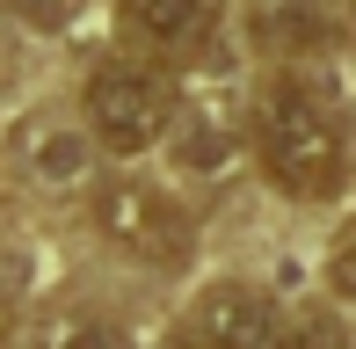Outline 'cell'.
Segmentation results:
<instances>
[{
    "mask_svg": "<svg viewBox=\"0 0 356 349\" xmlns=\"http://www.w3.org/2000/svg\"><path fill=\"white\" fill-rule=\"evenodd\" d=\"M254 153L262 174L298 204H320L342 189L349 174V146H342V117L320 102L305 81H277L254 109Z\"/></svg>",
    "mask_w": 356,
    "mask_h": 349,
    "instance_id": "1",
    "label": "cell"
},
{
    "mask_svg": "<svg viewBox=\"0 0 356 349\" xmlns=\"http://www.w3.org/2000/svg\"><path fill=\"white\" fill-rule=\"evenodd\" d=\"M80 109H88V131L102 138L109 153H145V146H160L168 124H175V88H168V73L138 66V58H117V66L88 73Z\"/></svg>",
    "mask_w": 356,
    "mask_h": 349,
    "instance_id": "2",
    "label": "cell"
},
{
    "mask_svg": "<svg viewBox=\"0 0 356 349\" xmlns=\"http://www.w3.org/2000/svg\"><path fill=\"white\" fill-rule=\"evenodd\" d=\"M95 226H102V241H109V247H124L131 262H153V269H182V262H189V247H197V226H189V211L168 197V189L131 182V174L102 182V197H95Z\"/></svg>",
    "mask_w": 356,
    "mask_h": 349,
    "instance_id": "3",
    "label": "cell"
},
{
    "mask_svg": "<svg viewBox=\"0 0 356 349\" xmlns=\"http://www.w3.org/2000/svg\"><path fill=\"white\" fill-rule=\"evenodd\" d=\"M175 342L182 349H284V320H277L269 298L240 291V284H218V291H204L189 306Z\"/></svg>",
    "mask_w": 356,
    "mask_h": 349,
    "instance_id": "4",
    "label": "cell"
},
{
    "mask_svg": "<svg viewBox=\"0 0 356 349\" xmlns=\"http://www.w3.org/2000/svg\"><path fill=\"white\" fill-rule=\"evenodd\" d=\"M225 0H124V29L168 66H189V58L211 51Z\"/></svg>",
    "mask_w": 356,
    "mask_h": 349,
    "instance_id": "5",
    "label": "cell"
},
{
    "mask_svg": "<svg viewBox=\"0 0 356 349\" xmlns=\"http://www.w3.org/2000/svg\"><path fill=\"white\" fill-rule=\"evenodd\" d=\"M262 37L277 44V51H320V44L342 37V22L327 15V0H277V8L262 15Z\"/></svg>",
    "mask_w": 356,
    "mask_h": 349,
    "instance_id": "6",
    "label": "cell"
},
{
    "mask_svg": "<svg viewBox=\"0 0 356 349\" xmlns=\"http://www.w3.org/2000/svg\"><path fill=\"white\" fill-rule=\"evenodd\" d=\"M58 349H131V335L124 327H109V320H80L58 335Z\"/></svg>",
    "mask_w": 356,
    "mask_h": 349,
    "instance_id": "7",
    "label": "cell"
},
{
    "mask_svg": "<svg viewBox=\"0 0 356 349\" xmlns=\"http://www.w3.org/2000/svg\"><path fill=\"white\" fill-rule=\"evenodd\" d=\"M298 349H356V335L334 320V313H313V320L298 327Z\"/></svg>",
    "mask_w": 356,
    "mask_h": 349,
    "instance_id": "8",
    "label": "cell"
},
{
    "mask_svg": "<svg viewBox=\"0 0 356 349\" xmlns=\"http://www.w3.org/2000/svg\"><path fill=\"white\" fill-rule=\"evenodd\" d=\"M327 284L342 298H356V218H349V233L334 241V255H327Z\"/></svg>",
    "mask_w": 356,
    "mask_h": 349,
    "instance_id": "9",
    "label": "cell"
},
{
    "mask_svg": "<svg viewBox=\"0 0 356 349\" xmlns=\"http://www.w3.org/2000/svg\"><path fill=\"white\" fill-rule=\"evenodd\" d=\"M15 8H22L29 22H66V15L80 8V0H15Z\"/></svg>",
    "mask_w": 356,
    "mask_h": 349,
    "instance_id": "10",
    "label": "cell"
},
{
    "mask_svg": "<svg viewBox=\"0 0 356 349\" xmlns=\"http://www.w3.org/2000/svg\"><path fill=\"white\" fill-rule=\"evenodd\" d=\"M0 335H8V298H0Z\"/></svg>",
    "mask_w": 356,
    "mask_h": 349,
    "instance_id": "11",
    "label": "cell"
}]
</instances>
